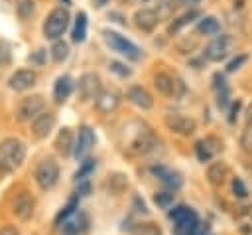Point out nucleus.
<instances>
[{"label":"nucleus","instance_id":"f257e3e1","mask_svg":"<svg viewBox=\"0 0 252 235\" xmlns=\"http://www.w3.org/2000/svg\"><path fill=\"white\" fill-rule=\"evenodd\" d=\"M124 132L130 134V138L124 142V150L128 154H146L156 146V134L140 120H132L128 126H124Z\"/></svg>","mask_w":252,"mask_h":235},{"label":"nucleus","instance_id":"f03ea898","mask_svg":"<svg viewBox=\"0 0 252 235\" xmlns=\"http://www.w3.org/2000/svg\"><path fill=\"white\" fill-rule=\"evenodd\" d=\"M102 34V39L106 41V45L112 49V51H118L120 55H124L126 59H132V61H138V59H142L144 57V51L134 43V41H130L128 38H124V36H120L118 32H114V30H102L100 32Z\"/></svg>","mask_w":252,"mask_h":235},{"label":"nucleus","instance_id":"7ed1b4c3","mask_svg":"<svg viewBox=\"0 0 252 235\" xmlns=\"http://www.w3.org/2000/svg\"><path fill=\"white\" fill-rule=\"evenodd\" d=\"M26 144L16 136H6L0 140V160L8 170L18 168L26 160Z\"/></svg>","mask_w":252,"mask_h":235},{"label":"nucleus","instance_id":"20e7f679","mask_svg":"<svg viewBox=\"0 0 252 235\" xmlns=\"http://www.w3.org/2000/svg\"><path fill=\"white\" fill-rule=\"evenodd\" d=\"M69 22H71V14H69L67 8H63V6L61 8H53L47 14L45 22H43V38L57 41L65 34V30L69 28Z\"/></svg>","mask_w":252,"mask_h":235},{"label":"nucleus","instance_id":"39448f33","mask_svg":"<svg viewBox=\"0 0 252 235\" xmlns=\"http://www.w3.org/2000/svg\"><path fill=\"white\" fill-rule=\"evenodd\" d=\"M33 178H35V184L39 186V190H43V192L51 190L57 184V180H59V164H57V160L51 158V156L43 158L35 166Z\"/></svg>","mask_w":252,"mask_h":235},{"label":"nucleus","instance_id":"423d86ee","mask_svg":"<svg viewBox=\"0 0 252 235\" xmlns=\"http://www.w3.org/2000/svg\"><path fill=\"white\" fill-rule=\"evenodd\" d=\"M43 107H45V99L41 95H30V97H24L20 99L18 107H16V118L20 122H32L37 115L43 113Z\"/></svg>","mask_w":252,"mask_h":235},{"label":"nucleus","instance_id":"0eeeda50","mask_svg":"<svg viewBox=\"0 0 252 235\" xmlns=\"http://www.w3.org/2000/svg\"><path fill=\"white\" fill-rule=\"evenodd\" d=\"M234 45H236V41H234L232 36H228V34L217 36L213 41L207 43V47H205V57H207L209 61H222V59L234 49Z\"/></svg>","mask_w":252,"mask_h":235},{"label":"nucleus","instance_id":"6e6552de","mask_svg":"<svg viewBox=\"0 0 252 235\" xmlns=\"http://www.w3.org/2000/svg\"><path fill=\"white\" fill-rule=\"evenodd\" d=\"M154 87L158 89V93L165 95V97H181L185 93V85L179 77H171L169 73L158 71L154 75Z\"/></svg>","mask_w":252,"mask_h":235},{"label":"nucleus","instance_id":"1a4fd4ad","mask_svg":"<svg viewBox=\"0 0 252 235\" xmlns=\"http://www.w3.org/2000/svg\"><path fill=\"white\" fill-rule=\"evenodd\" d=\"M163 122L167 126V130H171L175 134H181V136H189V134H193L197 130L195 118L185 117L181 113H167L165 118H163Z\"/></svg>","mask_w":252,"mask_h":235},{"label":"nucleus","instance_id":"9d476101","mask_svg":"<svg viewBox=\"0 0 252 235\" xmlns=\"http://www.w3.org/2000/svg\"><path fill=\"white\" fill-rule=\"evenodd\" d=\"M94 146V132L89 124H83L79 128V134L75 136V148H73V156L77 160H85L89 156V152Z\"/></svg>","mask_w":252,"mask_h":235},{"label":"nucleus","instance_id":"9b49d317","mask_svg":"<svg viewBox=\"0 0 252 235\" xmlns=\"http://www.w3.org/2000/svg\"><path fill=\"white\" fill-rule=\"evenodd\" d=\"M33 211H35V199H33V196L30 192H26V190L20 192L14 197V201H12V213L20 221H28V219H32Z\"/></svg>","mask_w":252,"mask_h":235},{"label":"nucleus","instance_id":"f8f14e48","mask_svg":"<svg viewBox=\"0 0 252 235\" xmlns=\"http://www.w3.org/2000/svg\"><path fill=\"white\" fill-rule=\"evenodd\" d=\"M79 95L81 99H96V95L102 91V83H100V77L96 73H83L81 79H79Z\"/></svg>","mask_w":252,"mask_h":235},{"label":"nucleus","instance_id":"ddd939ff","mask_svg":"<svg viewBox=\"0 0 252 235\" xmlns=\"http://www.w3.org/2000/svg\"><path fill=\"white\" fill-rule=\"evenodd\" d=\"M55 122H57V117H55L53 113H49V111L37 115V117L32 120V134H33V138H37V140L47 138L49 132L55 128Z\"/></svg>","mask_w":252,"mask_h":235},{"label":"nucleus","instance_id":"4468645a","mask_svg":"<svg viewBox=\"0 0 252 235\" xmlns=\"http://www.w3.org/2000/svg\"><path fill=\"white\" fill-rule=\"evenodd\" d=\"M35 81H37V73L33 69H18L10 75L8 87L12 91H28L35 85Z\"/></svg>","mask_w":252,"mask_h":235},{"label":"nucleus","instance_id":"2eb2a0df","mask_svg":"<svg viewBox=\"0 0 252 235\" xmlns=\"http://www.w3.org/2000/svg\"><path fill=\"white\" fill-rule=\"evenodd\" d=\"M126 99H128L132 105H136L138 109H142V111H150V109L154 107V97H152V93H150L146 87H142V85H130V87L126 89Z\"/></svg>","mask_w":252,"mask_h":235},{"label":"nucleus","instance_id":"dca6fc26","mask_svg":"<svg viewBox=\"0 0 252 235\" xmlns=\"http://www.w3.org/2000/svg\"><path fill=\"white\" fill-rule=\"evenodd\" d=\"M118 105H120V95H118L116 91H110V89L100 91V93L96 95V99H94V107H96V111L102 113V115L114 113V111L118 109Z\"/></svg>","mask_w":252,"mask_h":235},{"label":"nucleus","instance_id":"f3484780","mask_svg":"<svg viewBox=\"0 0 252 235\" xmlns=\"http://www.w3.org/2000/svg\"><path fill=\"white\" fill-rule=\"evenodd\" d=\"M152 174L163 184V186H167L169 190H179L181 188V176L175 172V170H171V168H167V166H152Z\"/></svg>","mask_w":252,"mask_h":235},{"label":"nucleus","instance_id":"a211bd4d","mask_svg":"<svg viewBox=\"0 0 252 235\" xmlns=\"http://www.w3.org/2000/svg\"><path fill=\"white\" fill-rule=\"evenodd\" d=\"M134 24L142 32H154L156 26L159 24V16L152 8H142V10H138L134 14Z\"/></svg>","mask_w":252,"mask_h":235},{"label":"nucleus","instance_id":"6ab92c4d","mask_svg":"<svg viewBox=\"0 0 252 235\" xmlns=\"http://www.w3.org/2000/svg\"><path fill=\"white\" fill-rule=\"evenodd\" d=\"M73 89H75L73 77H71V75H59V77L55 79V85H53V101H55L57 105H61L63 101L69 99V95L73 93Z\"/></svg>","mask_w":252,"mask_h":235},{"label":"nucleus","instance_id":"aec40b11","mask_svg":"<svg viewBox=\"0 0 252 235\" xmlns=\"http://www.w3.org/2000/svg\"><path fill=\"white\" fill-rule=\"evenodd\" d=\"M89 229V217L79 211L75 217H69L63 225H61V233L63 235H83Z\"/></svg>","mask_w":252,"mask_h":235},{"label":"nucleus","instance_id":"412c9836","mask_svg":"<svg viewBox=\"0 0 252 235\" xmlns=\"http://www.w3.org/2000/svg\"><path fill=\"white\" fill-rule=\"evenodd\" d=\"M73 148H75V134L69 126H63L55 138V150L61 156H69V154H73Z\"/></svg>","mask_w":252,"mask_h":235},{"label":"nucleus","instance_id":"4be33fe9","mask_svg":"<svg viewBox=\"0 0 252 235\" xmlns=\"http://www.w3.org/2000/svg\"><path fill=\"white\" fill-rule=\"evenodd\" d=\"M226 176H228V166L224 162L219 160V162L209 164V168H207V180H209L211 186H220Z\"/></svg>","mask_w":252,"mask_h":235},{"label":"nucleus","instance_id":"5701e85b","mask_svg":"<svg viewBox=\"0 0 252 235\" xmlns=\"http://www.w3.org/2000/svg\"><path fill=\"white\" fill-rule=\"evenodd\" d=\"M87 14L85 12H77L75 16V24H73V30H71V39L75 43H83L87 39Z\"/></svg>","mask_w":252,"mask_h":235},{"label":"nucleus","instance_id":"b1692460","mask_svg":"<svg viewBox=\"0 0 252 235\" xmlns=\"http://www.w3.org/2000/svg\"><path fill=\"white\" fill-rule=\"evenodd\" d=\"M106 190L110 192V194H114V196H120L126 188H128V176L126 174H122V172H114V174H110L108 178H106Z\"/></svg>","mask_w":252,"mask_h":235},{"label":"nucleus","instance_id":"393cba45","mask_svg":"<svg viewBox=\"0 0 252 235\" xmlns=\"http://www.w3.org/2000/svg\"><path fill=\"white\" fill-rule=\"evenodd\" d=\"M79 199H81V197H79L77 194H73V196L69 197V201H67V203L57 211V215H55L53 223H55V225H61V223H65L71 215H75V211L79 209Z\"/></svg>","mask_w":252,"mask_h":235},{"label":"nucleus","instance_id":"a878e982","mask_svg":"<svg viewBox=\"0 0 252 235\" xmlns=\"http://www.w3.org/2000/svg\"><path fill=\"white\" fill-rule=\"evenodd\" d=\"M201 16V12L197 10V8H193V10H189V12H185L183 16H179V18H175L171 24H169V28H167V34H177L183 26H187V24H191L195 18H199Z\"/></svg>","mask_w":252,"mask_h":235},{"label":"nucleus","instance_id":"bb28decb","mask_svg":"<svg viewBox=\"0 0 252 235\" xmlns=\"http://www.w3.org/2000/svg\"><path fill=\"white\" fill-rule=\"evenodd\" d=\"M197 32H201L205 36H215V34L220 32V24L215 16H203L197 24Z\"/></svg>","mask_w":252,"mask_h":235},{"label":"nucleus","instance_id":"cd10ccee","mask_svg":"<svg viewBox=\"0 0 252 235\" xmlns=\"http://www.w3.org/2000/svg\"><path fill=\"white\" fill-rule=\"evenodd\" d=\"M169 219L173 223H179V221H187V219H193V217H199L195 213V209H191L189 205H175L173 209H169Z\"/></svg>","mask_w":252,"mask_h":235},{"label":"nucleus","instance_id":"c85d7f7f","mask_svg":"<svg viewBox=\"0 0 252 235\" xmlns=\"http://www.w3.org/2000/svg\"><path fill=\"white\" fill-rule=\"evenodd\" d=\"M49 53H51V59H53V61L61 63V61H65V59L69 57V43L63 41V39H57V41H53Z\"/></svg>","mask_w":252,"mask_h":235},{"label":"nucleus","instance_id":"c756f323","mask_svg":"<svg viewBox=\"0 0 252 235\" xmlns=\"http://www.w3.org/2000/svg\"><path fill=\"white\" fill-rule=\"evenodd\" d=\"M173 231L175 235H197V225H199V217H193V219H187V221H179V223H173Z\"/></svg>","mask_w":252,"mask_h":235},{"label":"nucleus","instance_id":"7c9ffc66","mask_svg":"<svg viewBox=\"0 0 252 235\" xmlns=\"http://www.w3.org/2000/svg\"><path fill=\"white\" fill-rule=\"evenodd\" d=\"M201 144L205 146V150H207V154H209L211 158L217 156V154L222 150V140L217 138V136H205V138H201Z\"/></svg>","mask_w":252,"mask_h":235},{"label":"nucleus","instance_id":"2f4dec72","mask_svg":"<svg viewBox=\"0 0 252 235\" xmlns=\"http://www.w3.org/2000/svg\"><path fill=\"white\" fill-rule=\"evenodd\" d=\"M132 235H161L159 227L156 223H136L132 227Z\"/></svg>","mask_w":252,"mask_h":235},{"label":"nucleus","instance_id":"473e14b6","mask_svg":"<svg viewBox=\"0 0 252 235\" xmlns=\"http://www.w3.org/2000/svg\"><path fill=\"white\" fill-rule=\"evenodd\" d=\"M94 166H96V162H94L93 158H85V160H81V166H79V170L75 172V180H77V182L87 180V176L94 170Z\"/></svg>","mask_w":252,"mask_h":235},{"label":"nucleus","instance_id":"72a5a7b5","mask_svg":"<svg viewBox=\"0 0 252 235\" xmlns=\"http://www.w3.org/2000/svg\"><path fill=\"white\" fill-rule=\"evenodd\" d=\"M177 6H179L177 0H159V4H158V8H156V14H158L159 20H161V18H165V16H171V12H173Z\"/></svg>","mask_w":252,"mask_h":235},{"label":"nucleus","instance_id":"f704fd0d","mask_svg":"<svg viewBox=\"0 0 252 235\" xmlns=\"http://www.w3.org/2000/svg\"><path fill=\"white\" fill-rule=\"evenodd\" d=\"M173 192H158L156 196H154V201H156V205L158 207H161V209H169L171 207V203H173Z\"/></svg>","mask_w":252,"mask_h":235},{"label":"nucleus","instance_id":"c9c22d12","mask_svg":"<svg viewBox=\"0 0 252 235\" xmlns=\"http://www.w3.org/2000/svg\"><path fill=\"white\" fill-rule=\"evenodd\" d=\"M16 12L22 20H28L33 14V0H20L16 6Z\"/></svg>","mask_w":252,"mask_h":235},{"label":"nucleus","instance_id":"e433bc0d","mask_svg":"<svg viewBox=\"0 0 252 235\" xmlns=\"http://www.w3.org/2000/svg\"><path fill=\"white\" fill-rule=\"evenodd\" d=\"M240 146H242L244 152L252 154V126H246L242 130V134H240Z\"/></svg>","mask_w":252,"mask_h":235},{"label":"nucleus","instance_id":"4c0bfd02","mask_svg":"<svg viewBox=\"0 0 252 235\" xmlns=\"http://www.w3.org/2000/svg\"><path fill=\"white\" fill-rule=\"evenodd\" d=\"M246 61H248V55H246V53H238L236 57H232V59L228 61L226 71H228V73H234V71H238V69H240V67H242Z\"/></svg>","mask_w":252,"mask_h":235},{"label":"nucleus","instance_id":"58836bf2","mask_svg":"<svg viewBox=\"0 0 252 235\" xmlns=\"http://www.w3.org/2000/svg\"><path fill=\"white\" fill-rule=\"evenodd\" d=\"M108 69H110L112 73H116L118 77H130V75H132V69L126 67V65L120 63V61H110V63H108Z\"/></svg>","mask_w":252,"mask_h":235},{"label":"nucleus","instance_id":"ea45409f","mask_svg":"<svg viewBox=\"0 0 252 235\" xmlns=\"http://www.w3.org/2000/svg\"><path fill=\"white\" fill-rule=\"evenodd\" d=\"M232 194H234L236 197H240V199H244V197L248 196V190H246V186H244V182H242L240 178H234V180H232Z\"/></svg>","mask_w":252,"mask_h":235},{"label":"nucleus","instance_id":"a19ab883","mask_svg":"<svg viewBox=\"0 0 252 235\" xmlns=\"http://www.w3.org/2000/svg\"><path fill=\"white\" fill-rule=\"evenodd\" d=\"M217 105H219V109H224L228 105V87L217 91Z\"/></svg>","mask_w":252,"mask_h":235},{"label":"nucleus","instance_id":"79ce46f5","mask_svg":"<svg viewBox=\"0 0 252 235\" xmlns=\"http://www.w3.org/2000/svg\"><path fill=\"white\" fill-rule=\"evenodd\" d=\"M213 89H215V91L226 89V81H224V75H222V73H215V75H213Z\"/></svg>","mask_w":252,"mask_h":235},{"label":"nucleus","instance_id":"37998d69","mask_svg":"<svg viewBox=\"0 0 252 235\" xmlns=\"http://www.w3.org/2000/svg\"><path fill=\"white\" fill-rule=\"evenodd\" d=\"M43 57H45V49H37V51H33V53L28 57V61L33 63V65H41V63H43Z\"/></svg>","mask_w":252,"mask_h":235},{"label":"nucleus","instance_id":"c03bdc74","mask_svg":"<svg viewBox=\"0 0 252 235\" xmlns=\"http://www.w3.org/2000/svg\"><path fill=\"white\" fill-rule=\"evenodd\" d=\"M8 59H10V45L6 41H0V65L8 63Z\"/></svg>","mask_w":252,"mask_h":235},{"label":"nucleus","instance_id":"a18cd8bd","mask_svg":"<svg viewBox=\"0 0 252 235\" xmlns=\"http://www.w3.org/2000/svg\"><path fill=\"white\" fill-rule=\"evenodd\" d=\"M89 192H91V184H89L87 180H81L79 186H77V192H75V194L81 197V196H89Z\"/></svg>","mask_w":252,"mask_h":235},{"label":"nucleus","instance_id":"49530a36","mask_svg":"<svg viewBox=\"0 0 252 235\" xmlns=\"http://www.w3.org/2000/svg\"><path fill=\"white\" fill-rule=\"evenodd\" d=\"M240 101H234L232 103V107H230V115H228V122H234L236 120V115H238V111H240Z\"/></svg>","mask_w":252,"mask_h":235},{"label":"nucleus","instance_id":"de8ad7c7","mask_svg":"<svg viewBox=\"0 0 252 235\" xmlns=\"http://www.w3.org/2000/svg\"><path fill=\"white\" fill-rule=\"evenodd\" d=\"M134 207H138L136 211H142V213H148V207L144 203V199H140V196H134Z\"/></svg>","mask_w":252,"mask_h":235},{"label":"nucleus","instance_id":"09e8293b","mask_svg":"<svg viewBox=\"0 0 252 235\" xmlns=\"http://www.w3.org/2000/svg\"><path fill=\"white\" fill-rule=\"evenodd\" d=\"M0 235H20V233H18V229H16V227L6 225V227H2V229H0Z\"/></svg>","mask_w":252,"mask_h":235},{"label":"nucleus","instance_id":"8fccbe9b","mask_svg":"<svg viewBox=\"0 0 252 235\" xmlns=\"http://www.w3.org/2000/svg\"><path fill=\"white\" fill-rule=\"evenodd\" d=\"M246 126H252V103L246 107Z\"/></svg>","mask_w":252,"mask_h":235},{"label":"nucleus","instance_id":"3c124183","mask_svg":"<svg viewBox=\"0 0 252 235\" xmlns=\"http://www.w3.org/2000/svg\"><path fill=\"white\" fill-rule=\"evenodd\" d=\"M201 0H177V4L179 6H195V4H199Z\"/></svg>","mask_w":252,"mask_h":235},{"label":"nucleus","instance_id":"603ef678","mask_svg":"<svg viewBox=\"0 0 252 235\" xmlns=\"http://www.w3.org/2000/svg\"><path fill=\"white\" fill-rule=\"evenodd\" d=\"M94 4L100 8V6H104V4H106V0H94Z\"/></svg>","mask_w":252,"mask_h":235},{"label":"nucleus","instance_id":"864d4df0","mask_svg":"<svg viewBox=\"0 0 252 235\" xmlns=\"http://www.w3.org/2000/svg\"><path fill=\"white\" fill-rule=\"evenodd\" d=\"M126 2H146V0H126Z\"/></svg>","mask_w":252,"mask_h":235},{"label":"nucleus","instance_id":"5fc2aeb1","mask_svg":"<svg viewBox=\"0 0 252 235\" xmlns=\"http://www.w3.org/2000/svg\"><path fill=\"white\" fill-rule=\"evenodd\" d=\"M65 4H67V6H69V4H71V0H65Z\"/></svg>","mask_w":252,"mask_h":235}]
</instances>
